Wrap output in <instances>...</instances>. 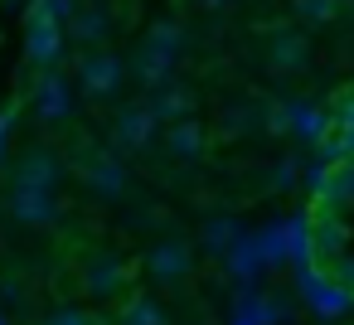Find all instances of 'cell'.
I'll return each instance as SVG.
<instances>
[{
    "label": "cell",
    "instance_id": "1",
    "mask_svg": "<svg viewBox=\"0 0 354 325\" xmlns=\"http://www.w3.org/2000/svg\"><path fill=\"white\" fill-rule=\"evenodd\" d=\"M180 54H185V30H180L175 20H160V25H151V35H146L141 49L131 54V68H127V73H136V83L156 93V88H165V83L175 78Z\"/></svg>",
    "mask_w": 354,
    "mask_h": 325
},
{
    "label": "cell",
    "instance_id": "2",
    "mask_svg": "<svg viewBox=\"0 0 354 325\" xmlns=\"http://www.w3.org/2000/svg\"><path fill=\"white\" fill-rule=\"evenodd\" d=\"M64 44H68V39H64V25L30 0V10H25V59H30L39 73H44V68H59Z\"/></svg>",
    "mask_w": 354,
    "mask_h": 325
},
{
    "label": "cell",
    "instance_id": "3",
    "mask_svg": "<svg viewBox=\"0 0 354 325\" xmlns=\"http://www.w3.org/2000/svg\"><path fill=\"white\" fill-rule=\"evenodd\" d=\"M122 78H127V59L117 49H83V59H78V93L88 102L112 98L122 88Z\"/></svg>",
    "mask_w": 354,
    "mask_h": 325
},
{
    "label": "cell",
    "instance_id": "4",
    "mask_svg": "<svg viewBox=\"0 0 354 325\" xmlns=\"http://www.w3.org/2000/svg\"><path fill=\"white\" fill-rule=\"evenodd\" d=\"M310 35L301 30V25H277L272 35H267V49H262V59H267V68L277 73V78H291V73H306L310 68Z\"/></svg>",
    "mask_w": 354,
    "mask_h": 325
},
{
    "label": "cell",
    "instance_id": "5",
    "mask_svg": "<svg viewBox=\"0 0 354 325\" xmlns=\"http://www.w3.org/2000/svg\"><path fill=\"white\" fill-rule=\"evenodd\" d=\"M59 180H64V160L49 146H30L10 170V189H54L59 194Z\"/></svg>",
    "mask_w": 354,
    "mask_h": 325
},
{
    "label": "cell",
    "instance_id": "6",
    "mask_svg": "<svg viewBox=\"0 0 354 325\" xmlns=\"http://www.w3.org/2000/svg\"><path fill=\"white\" fill-rule=\"evenodd\" d=\"M296 291L306 296V306H310L320 320H335V315H344V310L354 306L320 267H296Z\"/></svg>",
    "mask_w": 354,
    "mask_h": 325
},
{
    "label": "cell",
    "instance_id": "7",
    "mask_svg": "<svg viewBox=\"0 0 354 325\" xmlns=\"http://www.w3.org/2000/svg\"><path fill=\"white\" fill-rule=\"evenodd\" d=\"M83 180L102 199H122L127 194V165L117 160V151H102V146L97 151H83Z\"/></svg>",
    "mask_w": 354,
    "mask_h": 325
},
{
    "label": "cell",
    "instance_id": "8",
    "mask_svg": "<svg viewBox=\"0 0 354 325\" xmlns=\"http://www.w3.org/2000/svg\"><path fill=\"white\" fill-rule=\"evenodd\" d=\"M30 102H35V117H39V122H64V117L73 112V88H68V78H64L59 68H44V73L35 78Z\"/></svg>",
    "mask_w": 354,
    "mask_h": 325
},
{
    "label": "cell",
    "instance_id": "9",
    "mask_svg": "<svg viewBox=\"0 0 354 325\" xmlns=\"http://www.w3.org/2000/svg\"><path fill=\"white\" fill-rule=\"evenodd\" d=\"M156 131H160V122L151 117V107H146V102H131V107H122L117 122H112V146H117V151H146V146L156 141Z\"/></svg>",
    "mask_w": 354,
    "mask_h": 325
},
{
    "label": "cell",
    "instance_id": "10",
    "mask_svg": "<svg viewBox=\"0 0 354 325\" xmlns=\"http://www.w3.org/2000/svg\"><path fill=\"white\" fill-rule=\"evenodd\" d=\"M189 267H194V252H189V243H180V238H165V243H156V248L146 252V277L160 281V286L185 281Z\"/></svg>",
    "mask_w": 354,
    "mask_h": 325
},
{
    "label": "cell",
    "instance_id": "11",
    "mask_svg": "<svg viewBox=\"0 0 354 325\" xmlns=\"http://www.w3.org/2000/svg\"><path fill=\"white\" fill-rule=\"evenodd\" d=\"M59 214H64V204L54 189H10V219L15 223L49 228V223H59Z\"/></svg>",
    "mask_w": 354,
    "mask_h": 325
},
{
    "label": "cell",
    "instance_id": "12",
    "mask_svg": "<svg viewBox=\"0 0 354 325\" xmlns=\"http://www.w3.org/2000/svg\"><path fill=\"white\" fill-rule=\"evenodd\" d=\"M127 277H131L127 257H117V252H97V257L83 267V291H88L93 301H112V296L127 286Z\"/></svg>",
    "mask_w": 354,
    "mask_h": 325
},
{
    "label": "cell",
    "instance_id": "13",
    "mask_svg": "<svg viewBox=\"0 0 354 325\" xmlns=\"http://www.w3.org/2000/svg\"><path fill=\"white\" fill-rule=\"evenodd\" d=\"M107 35H112V20H107L102 6H78L73 20L64 25V39H73V44H83V49H102Z\"/></svg>",
    "mask_w": 354,
    "mask_h": 325
},
{
    "label": "cell",
    "instance_id": "14",
    "mask_svg": "<svg viewBox=\"0 0 354 325\" xmlns=\"http://www.w3.org/2000/svg\"><path fill=\"white\" fill-rule=\"evenodd\" d=\"M146 107H151V117H156L160 127H165V122L175 127V122H185V117H189V107H194V93H189L185 83H175V78H170L165 88H156V93L146 98Z\"/></svg>",
    "mask_w": 354,
    "mask_h": 325
},
{
    "label": "cell",
    "instance_id": "15",
    "mask_svg": "<svg viewBox=\"0 0 354 325\" xmlns=\"http://www.w3.org/2000/svg\"><path fill=\"white\" fill-rule=\"evenodd\" d=\"M223 262H228V277H233V286H257V277L267 272V262H262V248H257V238H252V233H243Z\"/></svg>",
    "mask_w": 354,
    "mask_h": 325
},
{
    "label": "cell",
    "instance_id": "16",
    "mask_svg": "<svg viewBox=\"0 0 354 325\" xmlns=\"http://www.w3.org/2000/svg\"><path fill=\"white\" fill-rule=\"evenodd\" d=\"M204 146H209V131H204V122H194V117H185V122H175V127L165 131V151H170L175 160H199Z\"/></svg>",
    "mask_w": 354,
    "mask_h": 325
},
{
    "label": "cell",
    "instance_id": "17",
    "mask_svg": "<svg viewBox=\"0 0 354 325\" xmlns=\"http://www.w3.org/2000/svg\"><path fill=\"white\" fill-rule=\"evenodd\" d=\"M204 252H214V257H228L233 252V243L243 238V223L233 219V214H214V219H204Z\"/></svg>",
    "mask_w": 354,
    "mask_h": 325
},
{
    "label": "cell",
    "instance_id": "18",
    "mask_svg": "<svg viewBox=\"0 0 354 325\" xmlns=\"http://www.w3.org/2000/svg\"><path fill=\"white\" fill-rule=\"evenodd\" d=\"M117 320H122V325H165V306L151 301V296H131Z\"/></svg>",
    "mask_w": 354,
    "mask_h": 325
},
{
    "label": "cell",
    "instance_id": "19",
    "mask_svg": "<svg viewBox=\"0 0 354 325\" xmlns=\"http://www.w3.org/2000/svg\"><path fill=\"white\" fill-rule=\"evenodd\" d=\"M291 10L301 25H330L339 15V0H291Z\"/></svg>",
    "mask_w": 354,
    "mask_h": 325
},
{
    "label": "cell",
    "instance_id": "20",
    "mask_svg": "<svg viewBox=\"0 0 354 325\" xmlns=\"http://www.w3.org/2000/svg\"><path fill=\"white\" fill-rule=\"evenodd\" d=\"M296 180H301V165L291 156H281V160L267 165V189H296Z\"/></svg>",
    "mask_w": 354,
    "mask_h": 325
},
{
    "label": "cell",
    "instance_id": "21",
    "mask_svg": "<svg viewBox=\"0 0 354 325\" xmlns=\"http://www.w3.org/2000/svg\"><path fill=\"white\" fill-rule=\"evenodd\" d=\"M257 127H262V107H252V102L228 107V117H223V131H257Z\"/></svg>",
    "mask_w": 354,
    "mask_h": 325
},
{
    "label": "cell",
    "instance_id": "22",
    "mask_svg": "<svg viewBox=\"0 0 354 325\" xmlns=\"http://www.w3.org/2000/svg\"><path fill=\"white\" fill-rule=\"evenodd\" d=\"M44 325H97V315L83 310V306H54V310L44 315Z\"/></svg>",
    "mask_w": 354,
    "mask_h": 325
},
{
    "label": "cell",
    "instance_id": "23",
    "mask_svg": "<svg viewBox=\"0 0 354 325\" xmlns=\"http://www.w3.org/2000/svg\"><path fill=\"white\" fill-rule=\"evenodd\" d=\"M330 122H335V131H354V88L335 102V112H330Z\"/></svg>",
    "mask_w": 354,
    "mask_h": 325
},
{
    "label": "cell",
    "instance_id": "24",
    "mask_svg": "<svg viewBox=\"0 0 354 325\" xmlns=\"http://www.w3.org/2000/svg\"><path fill=\"white\" fill-rule=\"evenodd\" d=\"M15 127H20V112H15V107H6V112H0V160H6V151H10Z\"/></svg>",
    "mask_w": 354,
    "mask_h": 325
},
{
    "label": "cell",
    "instance_id": "25",
    "mask_svg": "<svg viewBox=\"0 0 354 325\" xmlns=\"http://www.w3.org/2000/svg\"><path fill=\"white\" fill-rule=\"evenodd\" d=\"M25 301V286L15 277H0V306H20Z\"/></svg>",
    "mask_w": 354,
    "mask_h": 325
},
{
    "label": "cell",
    "instance_id": "26",
    "mask_svg": "<svg viewBox=\"0 0 354 325\" xmlns=\"http://www.w3.org/2000/svg\"><path fill=\"white\" fill-rule=\"evenodd\" d=\"M189 6H199V10H223L228 0H189Z\"/></svg>",
    "mask_w": 354,
    "mask_h": 325
},
{
    "label": "cell",
    "instance_id": "27",
    "mask_svg": "<svg viewBox=\"0 0 354 325\" xmlns=\"http://www.w3.org/2000/svg\"><path fill=\"white\" fill-rule=\"evenodd\" d=\"M0 325H10V320H6V310H0Z\"/></svg>",
    "mask_w": 354,
    "mask_h": 325
},
{
    "label": "cell",
    "instance_id": "28",
    "mask_svg": "<svg viewBox=\"0 0 354 325\" xmlns=\"http://www.w3.org/2000/svg\"><path fill=\"white\" fill-rule=\"evenodd\" d=\"M349 6H354V0H349Z\"/></svg>",
    "mask_w": 354,
    "mask_h": 325
}]
</instances>
